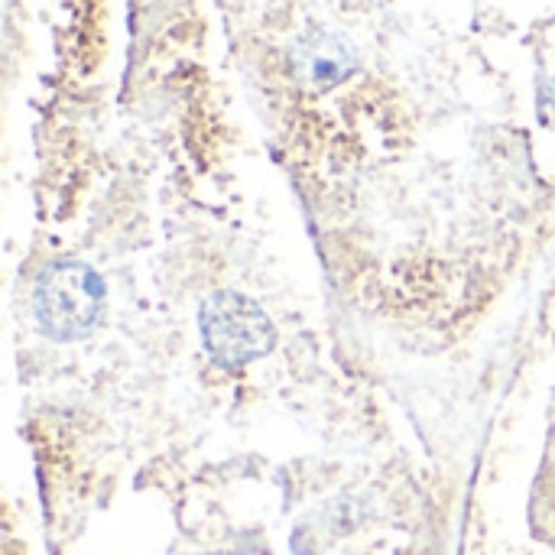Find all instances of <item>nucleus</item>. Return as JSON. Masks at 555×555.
<instances>
[{"mask_svg":"<svg viewBox=\"0 0 555 555\" xmlns=\"http://www.w3.org/2000/svg\"><path fill=\"white\" fill-rule=\"evenodd\" d=\"M36 322L39 328L55 341H75L85 338L104 312V280L75 260L52 263L33 296Z\"/></svg>","mask_w":555,"mask_h":555,"instance_id":"f257e3e1","label":"nucleus"},{"mask_svg":"<svg viewBox=\"0 0 555 555\" xmlns=\"http://www.w3.org/2000/svg\"><path fill=\"white\" fill-rule=\"evenodd\" d=\"M198 325L205 348L231 367L267 354L276 341L267 312L241 293H215L205 299Z\"/></svg>","mask_w":555,"mask_h":555,"instance_id":"f03ea898","label":"nucleus"},{"mask_svg":"<svg viewBox=\"0 0 555 555\" xmlns=\"http://www.w3.org/2000/svg\"><path fill=\"white\" fill-rule=\"evenodd\" d=\"M293 68L302 85H309L312 91H325L341 85L358 68V55L335 33H309L293 49Z\"/></svg>","mask_w":555,"mask_h":555,"instance_id":"7ed1b4c3","label":"nucleus"},{"mask_svg":"<svg viewBox=\"0 0 555 555\" xmlns=\"http://www.w3.org/2000/svg\"><path fill=\"white\" fill-rule=\"evenodd\" d=\"M550 111H553V117H555V81H553V88H550Z\"/></svg>","mask_w":555,"mask_h":555,"instance_id":"20e7f679","label":"nucleus"}]
</instances>
